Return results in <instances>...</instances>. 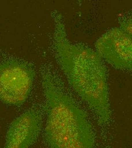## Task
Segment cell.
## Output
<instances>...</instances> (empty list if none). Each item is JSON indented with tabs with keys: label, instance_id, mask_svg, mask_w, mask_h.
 Instances as JSON below:
<instances>
[{
	"label": "cell",
	"instance_id": "1",
	"mask_svg": "<svg viewBox=\"0 0 132 148\" xmlns=\"http://www.w3.org/2000/svg\"><path fill=\"white\" fill-rule=\"evenodd\" d=\"M53 45L57 60L72 88L94 111L101 125L111 119L107 69L94 50L68 37L62 15L54 12Z\"/></svg>",
	"mask_w": 132,
	"mask_h": 148
},
{
	"label": "cell",
	"instance_id": "2",
	"mask_svg": "<svg viewBox=\"0 0 132 148\" xmlns=\"http://www.w3.org/2000/svg\"><path fill=\"white\" fill-rule=\"evenodd\" d=\"M47 120L45 138L51 148H96L92 125L84 111L49 72L42 75Z\"/></svg>",
	"mask_w": 132,
	"mask_h": 148
},
{
	"label": "cell",
	"instance_id": "3",
	"mask_svg": "<svg viewBox=\"0 0 132 148\" xmlns=\"http://www.w3.org/2000/svg\"><path fill=\"white\" fill-rule=\"evenodd\" d=\"M34 77L27 63L10 60L0 64V100L9 105L23 104L31 92Z\"/></svg>",
	"mask_w": 132,
	"mask_h": 148
},
{
	"label": "cell",
	"instance_id": "4",
	"mask_svg": "<svg viewBox=\"0 0 132 148\" xmlns=\"http://www.w3.org/2000/svg\"><path fill=\"white\" fill-rule=\"evenodd\" d=\"M132 35L119 27H113L100 37L95 43L96 51L117 69L131 70L132 66Z\"/></svg>",
	"mask_w": 132,
	"mask_h": 148
},
{
	"label": "cell",
	"instance_id": "5",
	"mask_svg": "<svg viewBox=\"0 0 132 148\" xmlns=\"http://www.w3.org/2000/svg\"><path fill=\"white\" fill-rule=\"evenodd\" d=\"M41 116L37 111H27L16 118L6 133L4 148H29L38 137Z\"/></svg>",
	"mask_w": 132,
	"mask_h": 148
},
{
	"label": "cell",
	"instance_id": "6",
	"mask_svg": "<svg viewBox=\"0 0 132 148\" xmlns=\"http://www.w3.org/2000/svg\"><path fill=\"white\" fill-rule=\"evenodd\" d=\"M122 30L128 34L132 35V19L131 18L125 19L123 21L120 23V26L119 27Z\"/></svg>",
	"mask_w": 132,
	"mask_h": 148
}]
</instances>
